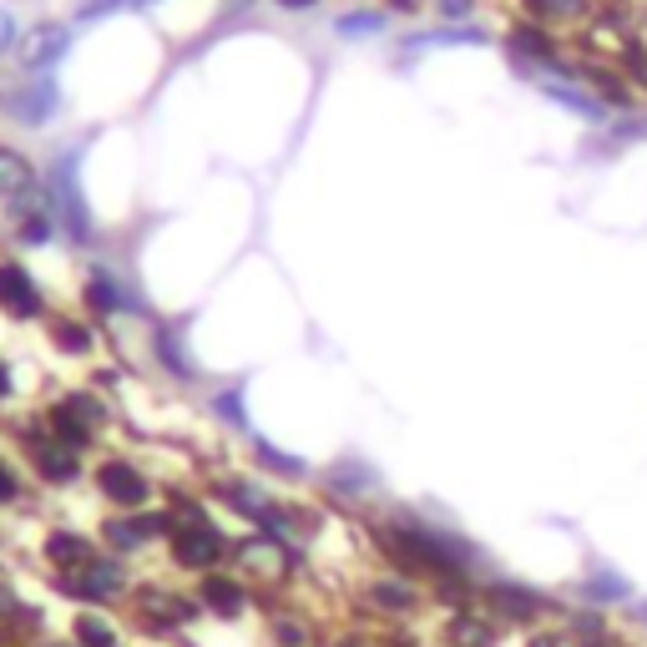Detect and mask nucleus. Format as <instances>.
Wrapping results in <instances>:
<instances>
[{
  "instance_id": "7c9ffc66",
  "label": "nucleus",
  "mask_w": 647,
  "mask_h": 647,
  "mask_svg": "<svg viewBox=\"0 0 647 647\" xmlns=\"http://www.w3.org/2000/svg\"><path fill=\"white\" fill-rule=\"evenodd\" d=\"M15 31H21V25H15V15H11V11H0V56L15 46Z\"/></svg>"
},
{
  "instance_id": "f8f14e48",
  "label": "nucleus",
  "mask_w": 647,
  "mask_h": 647,
  "mask_svg": "<svg viewBox=\"0 0 647 647\" xmlns=\"http://www.w3.org/2000/svg\"><path fill=\"white\" fill-rule=\"evenodd\" d=\"M56 415H66V420H76V425H82V431H102V425H107V405H102V400H92L86 395V390H72V395L61 400L56 405Z\"/></svg>"
},
{
  "instance_id": "0eeeda50",
  "label": "nucleus",
  "mask_w": 647,
  "mask_h": 647,
  "mask_svg": "<svg viewBox=\"0 0 647 647\" xmlns=\"http://www.w3.org/2000/svg\"><path fill=\"white\" fill-rule=\"evenodd\" d=\"M31 192H36V172H31V162H25L21 152H11V147H0V198L25 213V208L36 203Z\"/></svg>"
},
{
  "instance_id": "9b49d317",
  "label": "nucleus",
  "mask_w": 647,
  "mask_h": 647,
  "mask_svg": "<svg viewBox=\"0 0 647 647\" xmlns=\"http://www.w3.org/2000/svg\"><path fill=\"white\" fill-rule=\"evenodd\" d=\"M92 556H96V552H92V541L76 537V531H56V537L46 541V562L61 566V572H82Z\"/></svg>"
},
{
  "instance_id": "1a4fd4ad",
  "label": "nucleus",
  "mask_w": 647,
  "mask_h": 647,
  "mask_svg": "<svg viewBox=\"0 0 647 647\" xmlns=\"http://www.w3.org/2000/svg\"><path fill=\"white\" fill-rule=\"evenodd\" d=\"M66 46H72L66 25H41V31H31V41L21 46V66L25 72H46V66H56V61L66 56Z\"/></svg>"
},
{
  "instance_id": "f704fd0d",
  "label": "nucleus",
  "mask_w": 647,
  "mask_h": 647,
  "mask_svg": "<svg viewBox=\"0 0 647 647\" xmlns=\"http://www.w3.org/2000/svg\"><path fill=\"white\" fill-rule=\"evenodd\" d=\"M637 623H643V627H647V602H637Z\"/></svg>"
},
{
  "instance_id": "f03ea898",
  "label": "nucleus",
  "mask_w": 647,
  "mask_h": 647,
  "mask_svg": "<svg viewBox=\"0 0 647 647\" xmlns=\"http://www.w3.org/2000/svg\"><path fill=\"white\" fill-rule=\"evenodd\" d=\"M233 552V541L223 537L218 527H178L172 531V562L188 566V572H213L223 556Z\"/></svg>"
},
{
  "instance_id": "c9c22d12",
  "label": "nucleus",
  "mask_w": 647,
  "mask_h": 647,
  "mask_svg": "<svg viewBox=\"0 0 647 647\" xmlns=\"http://www.w3.org/2000/svg\"><path fill=\"white\" fill-rule=\"evenodd\" d=\"M592 647H607V643H592Z\"/></svg>"
},
{
  "instance_id": "6e6552de",
  "label": "nucleus",
  "mask_w": 647,
  "mask_h": 647,
  "mask_svg": "<svg viewBox=\"0 0 647 647\" xmlns=\"http://www.w3.org/2000/svg\"><path fill=\"white\" fill-rule=\"evenodd\" d=\"M31 441V456H36V476L46 480V486H66V480H76V450H61L56 441H46V435H25Z\"/></svg>"
},
{
  "instance_id": "c756f323",
  "label": "nucleus",
  "mask_w": 647,
  "mask_h": 647,
  "mask_svg": "<svg viewBox=\"0 0 647 647\" xmlns=\"http://www.w3.org/2000/svg\"><path fill=\"white\" fill-rule=\"evenodd\" d=\"M435 11H441L445 21H460V15L476 11V0H435Z\"/></svg>"
},
{
  "instance_id": "c85d7f7f",
  "label": "nucleus",
  "mask_w": 647,
  "mask_h": 647,
  "mask_svg": "<svg viewBox=\"0 0 647 647\" xmlns=\"http://www.w3.org/2000/svg\"><path fill=\"white\" fill-rule=\"evenodd\" d=\"M15 496H21V476H15V470L6 466V460H0V506L15 501Z\"/></svg>"
},
{
  "instance_id": "72a5a7b5",
  "label": "nucleus",
  "mask_w": 647,
  "mask_h": 647,
  "mask_svg": "<svg viewBox=\"0 0 647 647\" xmlns=\"http://www.w3.org/2000/svg\"><path fill=\"white\" fill-rule=\"evenodd\" d=\"M390 6H395V11H420L425 0H390Z\"/></svg>"
},
{
  "instance_id": "423d86ee",
  "label": "nucleus",
  "mask_w": 647,
  "mask_h": 647,
  "mask_svg": "<svg viewBox=\"0 0 647 647\" xmlns=\"http://www.w3.org/2000/svg\"><path fill=\"white\" fill-rule=\"evenodd\" d=\"M0 309H6V314H21V319H36V314L46 309L36 278H31V268L0 264Z\"/></svg>"
},
{
  "instance_id": "f3484780",
  "label": "nucleus",
  "mask_w": 647,
  "mask_h": 647,
  "mask_svg": "<svg viewBox=\"0 0 647 647\" xmlns=\"http://www.w3.org/2000/svg\"><path fill=\"white\" fill-rule=\"evenodd\" d=\"M76 643L82 647H117V627H112L102 612H82V617H76Z\"/></svg>"
},
{
  "instance_id": "7ed1b4c3",
  "label": "nucleus",
  "mask_w": 647,
  "mask_h": 647,
  "mask_svg": "<svg viewBox=\"0 0 647 647\" xmlns=\"http://www.w3.org/2000/svg\"><path fill=\"white\" fill-rule=\"evenodd\" d=\"M96 491L107 496L112 506H121V511H142L147 496H152V480L132 460H102L96 466Z\"/></svg>"
},
{
  "instance_id": "4468645a",
  "label": "nucleus",
  "mask_w": 647,
  "mask_h": 647,
  "mask_svg": "<svg viewBox=\"0 0 647 647\" xmlns=\"http://www.w3.org/2000/svg\"><path fill=\"white\" fill-rule=\"evenodd\" d=\"M576 592H582L587 602H627V597H633V587H627L617 572H592V576H582V587H576Z\"/></svg>"
},
{
  "instance_id": "ddd939ff",
  "label": "nucleus",
  "mask_w": 647,
  "mask_h": 647,
  "mask_svg": "<svg viewBox=\"0 0 647 647\" xmlns=\"http://www.w3.org/2000/svg\"><path fill=\"white\" fill-rule=\"evenodd\" d=\"M86 309H92L96 319H107V314H117V309H121L117 278H112V274H102V268H96V274L86 278Z\"/></svg>"
},
{
  "instance_id": "39448f33",
  "label": "nucleus",
  "mask_w": 647,
  "mask_h": 647,
  "mask_svg": "<svg viewBox=\"0 0 647 647\" xmlns=\"http://www.w3.org/2000/svg\"><path fill=\"white\" fill-rule=\"evenodd\" d=\"M56 107H61V92H56V82H51L46 72H31L11 92V117L25 121V127H46Z\"/></svg>"
},
{
  "instance_id": "a211bd4d",
  "label": "nucleus",
  "mask_w": 647,
  "mask_h": 647,
  "mask_svg": "<svg viewBox=\"0 0 647 647\" xmlns=\"http://www.w3.org/2000/svg\"><path fill=\"white\" fill-rule=\"evenodd\" d=\"M51 339H56L66 354H76V360H82V354H92V329H86V324H76V319H56V324H51Z\"/></svg>"
},
{
  "instance_id": "b1692460",
  "label": "nucleus",
  "mask_w": 647,
  "mask_h": 647,
  "mask_svg": "<svg viewBox=\"0 0 647 647\" xmlns=\"http://www.w3.org/2000/svg\"><path fill=\"white\" fill-rule=\"evenodd\" d=\"M511 46H516V51H527V56H537L541 66H547V56H552V36H541V25H516Z\"/></svg>"
},
{
  "instance_id": "dca6fc26",
  "label": "nucleus",
  "mask_w": 647,
  "mask_h": 647,
  "mask_svg": "<svg viewBox=\"0 0 647 647\" xmlns=\"http://www.w3.org/2000/svg\"><path fill=\"white\" fill-rule=\"evenodd\" d=\"M370 592H374V602H380L384 612H410L420 602V592L410 587V582H400V576H380Z\"/></svg>"
},
{
  "instance_id": "6ab92c4d",
  "label": "nucleus",
  "mask_w": 647,
  "mask_h": 647,
  "mask_svg": "<svg viewBox=\"0 0 647 647\" xmlns=\"http://www.w3.org/2000/svg\"><path fill=\"white\" fill-rule=\"evenodd\" d=\"M335 31H339V36L364 41V36H374V31H384V15L380 11H344L335 21Z\"/></svg>"
},
{
  "instance_id": "cd10ccee",
  "label": "nucleus",
  "mask_w": 647,
  "mask_h": 647,
  "mask_svg": "<svg viewBox=\"0 0 647 647\" xmlns=\"http://www.w3.org/2000/svg\"><path fill=\"white\" fill-rule=\"evenodd\" d=\"M274 637H278V643H284V647H304V643H309V633H304L299 623H288V617H278Z\"/></svg>"
},
{
  "instance_id": "5701e85b",
  "label": "nucleus",
  "mask_w": 647,
  "mask_h": 647,
  "mask_svg": "<svg viewBox=\"0 0 647 647\" xmlns=\"http://www.w3.org/2000/svg\"><path fill=\"white\" fill-rule=\"evenodd\" d=\"M157 349H162V364H168L172 374H182V380H198V364L188 360V349H182L178 339L168 335V329H162V335H157Z\"/></svg>"
},
{
  "instance_id": "473e14b6",
  "label": "nucleus",
  "mask_w": 647,
  "mask_h": 647,
  "mask_svg": "<svg viewBox=\"0 0 647 647\" xmlns=\"http://www.w3.org/2000/svg\"><path fill=\"white\" fill-rule=\"evenodd\" d=\"M0 400H11V370L0 364Z\"/></svg>"
},
{
  "instance_id": "9d476101",
  "label": "nucleus",
  "mask_w": 647,
  "mask_h": 647,
  "mask_svg": "<svg viewBox=\"0 0 647 647\" xmlns=\"http://www.w3.org/2000/svg\"><path fill=\"white\" fill-rule=\"evenodd\" d=\"M203 607L218 612V617H238V612L248 607V592H243L238 576L208 572V582H203Z\"/></svg>"
},
{
  "instance_id": "aec40b11",
  "label": "nucleus",
  "mask_w": 647,
  "mask_h": 647,
  "mask_svg": "<svg viewBox=\"0 0 647 647\" xmlns=\"http://www.w3.org/2000/svg\"><path fill=\"white\" fill-rule=\"evenodd\" d=\"M527 11L537 21H576V15H587V0H527Z\"/></svg>"
},
{
  "instance_id": "393cba45",
  "label": "nucleus",
  "mask_w": 647,
  "mask_h": 647,
  "mask_svg": "<svg viewBox=\"0 0 647 647\" xmlns=\"http://www.w3.org/2000/svg\"><path fill=\"white\" fill-rule=\"evenodd\" d=\"M258 466H268L274 476H288V480H299V476H304V460L284 456V450H274V445H264V441H258Z\"/></svg>"
},
{
  "instance_id": "bb28decb",
  "label": "nucleus",
  "mask_w": 647,
  "mask_h": 647,
  "mask_svg": "<svg viewBox=\"0 0 647 647\" xmlns=\"http://www.w3.org/2000/svg\"><path fill=\"white\" fill-rule=\"evenodd\" d=\"M213 410H218V420H229V425H248V415H243V400H238V390H229V395H218V400H213Z\"/></svg>"
},
{
  "instance_id": "412c9836",
  "label": "nucleus",
  "mask_w": 647,
  "mask_h": 647,
  "mask_svg": "<svg viewBox=\"0 0 647 647\" xmlns=\"http://www.w3.org/2000/svg\"><path fill=\"white\" fill-rule=\"evenodd\" d=\"M480 31L476 25H445V31H435V36H415L410 46H480Z\"/></svg>"
},
{
  "instance_id": "a878e982",
  "label": "nucleus",
  "mask_w": 647,
  "mask_h": 647,
  "mask_svg": "<svg viewBox=\"0 0 647 647\" xmlns=\"http://www.w3.org/2000/svg\"><path fill=\"white\" fill-rule=\"evenodd\" d=\"M456 637H460V647H491V627L476 623V617H460Z\"/></svg>"
},
{
  "instance_id": "2eb2a0df",
  "label": "nucleus",
  "mask_w": 647,
  "mask_h": 647,
  "mask_svg": "<svg viewBox=\"0 0 647 647\" xmlns=\"http://www.w3.org/2000/svg\"><path fill=\"white\" fill-rule=\"evenodd\" d=\"M491 597H496V607H501L506 617H531V612H541V597H537V592L516 587V582H496Z\"/></svg>"
},
{
  "instance_id": "2f4dec72",
  "label": "nucleus",
  "mask_w": 647,
  "mask_h": 647,
  "mask_svg": "<svg viewBox=\"0 0 647 647\" xmlns=\"http://www.w3.org/2000/svg\"><path fill=\"white\" fill-rule=\"evenodd\" d=\"M278 6H284V11H314L319 0H278Z\"/></svg>"
},
{
  "instance_id": "f257e3e1",
  "label": "nucleus",
  "mask_w": 647,
  "mask_h": 647,
  "mask_svg": "<svg viewBox=\"0 0 647 647\" xmlns=\"http://www.w3.org/2000/svg\"><path fill=\"white\" fill-rule=\"evenodd\" d=\"M76 172H82V152L56 157V172H51V218H56V229L72 243H92V213H86L82 178Z\"/></svg>"
},
{
  "instance_id": "4be33fe9",
  "label": "nucleus",
  "mask_w": 647,
  "mask_h": 647,
  "mask_svg": "<svg viewBox=\"0 0 647 647\" xmlns=\"http://www.w3.org/2000/svg\"><path fill=\"white\" fill-rule=\"evenodd\" d=\"M547 92H552L556 102H562V107H572L576 117H592V121L607 117V107H602L597 96H587V92H572V86H547Z\"/></svg>"
},
{
  "instance_id": "20e7f679",
  "label": "nucleus",
  "mask_w": 647,
  "mask_h": 647,
  "mask_svg": "<svg viewBox=\"0 0 647 647\" xmlns=\"http://www.w3.org/2000/svg\"><path fill=\"white\" fill-rule=\"evenodd\" d=\"M121 587H127V572H121L117 556H92L82 572L61 576V592H72L82 602H112Z\"/></svg>"
}]
</instances>
